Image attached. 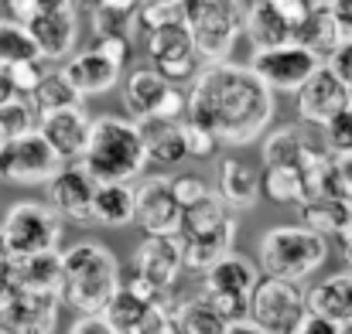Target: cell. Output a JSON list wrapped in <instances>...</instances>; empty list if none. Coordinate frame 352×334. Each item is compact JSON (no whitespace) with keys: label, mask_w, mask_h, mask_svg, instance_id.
<instances>
[{"label":"cell","mask_w":352,"mask_h":334,"mask_svg":"<svg viewBox=\"0 0 352 334\" xmlns=\"http://www.w3.org/2000/svg\"><path fill=\"white\" fill-rule=\"evenodd\" d=\"M140 3H168V7H182V0H140Z\"/></svg>","instance_id":"obj_58"},{"label":"cell","mask_w":352,"mask_h":334,"mask_svg":"<svg viewBox=\"0 0 352 334\" xmlns=\"http://www.w3.org/2000/svg\"><path fill=\"white\" fill-rule=\"evenodd\" d=\"M14 99H17V93H14V86H10L7 72L0 69V106H7V103H14Z\"/></svg>","instance_id":"obj_55"},{"label":"cell","mask_w":352,"mask_h":334,"mask_svg":"<svg viewBox=\"0 0 352 334\" xmlns=\"http://www.w3.org/2000/svg\"><path fill=\"white\" fill-rule=\"evenodd\" d=\"M311 3H315V7H325V3H329V0H311Z\"/></svg>","instance_id":"obj_59"},{"label":"cell","mask_w":352,"mask_h":334,"mask_svg":"<svg viewBox=\"0 0 352 334\" xmlns=\"http://www.w3.org/2000/svg\"><path fill=\"white\" fill-rule=\"evenodd\" d=\"M0 334H3V331H0Z\"/></svg>","instance_id":"obj_62"},{"label":"cell","mask_w":352,"mask_h":334,"mask_svg":"<svg viewBox=\"0 0 352 334\" xmlns=\"http://www.w3.org/2000/svg\"><path fill=\"white\" fill-rule=\"evenodd\" d=\"M175 297H164V300H157L144 318H140V324L133 328V334H175Z\"/></svg>","instance_id":"obj_39"},{"label":"cell","mask_w":352,"mask_h":334,"mask_svg":"<svg viewBox=\"0 0 352 334\" xmlns=\"http://www.w3.org/2000/svg\"><path fill=\"white\" fill-rule=\"evenodd\" d=\"M133 222L147 235H175L182 222V208L171 195L168 178H147L133 188Z\"/></svg>","instance_id":"obj_16"},{"label":"cell","mask_w":352,"mask_h":334,"mask_svg":"<svg viewBox=\"0 0 352 334\" xmlns=\"http://www.w3.org/2000/svg\"><path fill=\"white\" fill-rule=\"evenodd\" d=\"M3 3H7V10H10V21L21 24V27H24L28 21H34V14L41 10L38 0H3Z\"/></svg>","instance_id":"obj_49"},{"label":"cell","mask_w":352,"mask_h":334,"mask_svg":"<svg viewBox=\"0 0 352 334\" xmlns=\"http://www.w3.org/2000/svg\"><path fill=\"white\" fill-rule=\"evenodd\" d=\"M349 96H352V89H349Z\"/></svg>","instance_id":"obj_61"},{"label":"cell","mask_w":352,"mask_h":334,"mask_svg":"<svg viewBox=\"0 0 352 334\" xmlns=\"http://www.w3.org/2000/svg\"><path fill=\"white\" fill-rule=\"evenodd\" d=\"M260 191L277 205H301L305 202V181L298 167H263Z\"/></svg>","instance_id":"obj_34"},{"label":"cell","mask_w":352,"mask_h":334,"mask_svg":"<svg viewBox=\"0 0 352 334\" xmlns=\"http://www.w3.org/2000/svg\"><path fill=\"white\" fill-rule=\"evenodd\" d=\"M182 130H185V154L188 157H212L219 150V140L209 130H202L195 123H182Z\"/></svg>","instance_id":"obj_43"},{"label":"cell","mask_w":352,"mask_h":334,"mask_svg":"<svg viewBox=\"0 0 352 334\" xmlns=\"http://www.w3.org/2000/svg\"><path fill=\"white\" fill-rule=\"evenodd\" d=\"M339 334H352V324H349V328H339Z\"/></svg>","instance_id":"obj_60"},{"label":"cell","mask_w":352,"mask_h":334,"mask_svg":"<svg viewBox=\"0 0 352 334\" xmlns=\"http://www.w3.org/2000/svg\"><path fill=\"white\" fill-rule=\"evenodd\" d=\"M24 31L31 34L38 58H69L76 41H79V14L76 7H62V10H38L34 21L24 24Z\"/></svg>","instance_id":"obj_19"},{"label":"cell","mask_w":352,"mask_h":334,"mask_svg":"<svg viewBox=\"0 0 352 334\" xmlns=\"http://www.w3.org/2000/svg\"><path fill=\"white\" fill-rule=\"evenodd\" d=\"M147 55L154 62V72L164 82L192 79L195 72H202V62H199V55L192 48V38H188L182 21H171L164 27L147 31Z\"/></svg>","instance_id":"obj_13"},{"label":"cell","mask_w":352,"mask_h":334,"mask_svg":"<svg viewBox=\"0 0 352 334\" xmlns=\"http://www.w3.org/2000/svg\"><path fill=\"white\" fill-rule=\"evenodd\" d=\"M352 106L349 89L322 65L301 89H298V119L308 126H325L329 119H336L342 110Z\"/></svg>","instance_id":"obj_18"},{"label":"cell","mask_w":352,"mask_h":334,"mask_svg":"<svg viewBox=\"0 0 352 334\" xmlns=\"http://www.w3.org/2000/svg\"><path fill=\"white\" fill-rule=\"evenodd\" d=\"M69 334H117L100 314H86V318H79L72 328H69Z\"/></svg>","instance_id":"obj_50"},{"label":"cell","mask_w":352,"mask_h":334,"mask_svg":"<svg viewBox=\"0 0 352 334\" xmlns=\"http://www.w3.org/2000/svg\"><path fill=\"white\" fill-rule=\"evenodd\" d=\"M325 143L329 154H352V106L325 123Z\"/></svg>","instance_id":"obj_41"},{"label":"cell","mask_w":352,"mask_h":334,"mask_svg":"<svg viewBox=\"0 0 352 334\" xmlns=\"http://www.w3.org/2000/svg\"><path fill=\"white\" fill-rule=\"evenodd\" d=\"M3 246L14 259L38 256V252H58L62 242V219L45 202H17L0 222Z\"/></svg>","instance_id":"obj_9"},{"label":"cell","mask_w":352,"mask_h":334,"mask_svg":"<svg viewBox=\"0 0 352 334\" xmlns=\"http://www.w3.org/2000/svg\"><path fill=\"white\" fill-rule=\"evenodd\" d=\"M164 297H171V294H154L151 287H144L137 276H120V287L113 290V297L107 300V307H103V321L113 328L117 334H133V328L140 324V318L157 304V300H164Z\"/></svg>","instance_id":"obj_20"},{"label":"cell","mask_w":352,"mask_h":334,"mask_svg":"<svg viewBox=\"0 0 352 334\" xmlns=\"http://www.w3.org/2000/svg\"><path fill=\"white\" fill-rule=\"evenodd\" d=\"M182 123L185 119H157V116L133 123L137 133H140L147 160H154L161 167H175V164H182V157H188L185 154V130H182Z\"/></svg>","instance_id":"obj_23"},{"label":"cell","mask_w":352,"mask_h":334,"mask_svg":"<svg viewBox=\"0 0 352 334\" xmlns=\"http://www.w3.org/2000/svg\"><path fill=\"white\" fill-rule=\"evenodd\" d=\"M305 318H308V304H305L301 283H287L274 276L256 280L250 294V307H246L250 324H256L263 334H298Z\"/></svg>","instance_id":"obj_8"},{"label":"cell","mask_w":352,"mask_h":334,"mask_svg":"<svg viewBox=\"0 0 352 334\" xmlns=\"http://www.w3.org/2000/svg\"><path fill=\"white\" fill-rule=\"evenodd\" d=\"M329 191H332V198L352 205V154H332V160H329Z\"/></svg>","instance_id":"obj_40"},{"label":"cell","mask_w":352,"mask_h":334,"mask_svg":"<svg viewBox=\"0 0 352 334\" xmlns=\"http://www.w3.org/2000/svg\"><path fill=\"white\" fill-rule=\"evenodd\" d=\"M270 93H298L318 69L322 62L305 51L301 45H280V48H267V51H253L250 65H246Z\"/></svg>","instance_id":"obj_11"},{"label":"cell","mask_w":352,"mask_h":334,"mask_svg":"<svg viewBox=\"0 0 352 334\" xmlns=\"http://www.w3.org/2000/svg\"><path fill=\"white\" fill-rule=\"evenodd\" d=\"M168 181H171V195H175L178 208H188V205H195L209 195V184L195 174H182V178H168Z\"/></svg>","instance_id":"obj_42"},{"label":"cell","mask_w":352,"mask_h":334,"mask_svg":"<svg viewBox=\"0 0 352 334\" xmlns=\"http://www.w3.org/2000/svg\"><path fill=\"white\" fill-rule=\"evenodd\" d=\"M93 51L103 55L107 62H113L117 69H123L126 58H130V41H123V38H96L93 41Z\"/></svg>","instance_id":"obj_45"},{"label":"cell","mask_w":352,"mask_h":334,"mask_svg":"<svg viewBox=\"0 0 352 334\" xmlns=\"http://www.w3.org/2000/svg\"><path fill=\"white\" fill-rule=\"evenodd\" d=\"M322 65H325V69H329V72H332V75H336V79L346 86V89H352V41L339 45V48H336V51H332V55L322 62Z\"/></svg>","instance_id":"obj_44"},{"label":"cell","mask_w":352,"mask_h":334,"mask_svg":"<svg viewBox=\"0 0 352 334\" xmlns=\"http://www.w3.org/2000/svg\"><path fill=\"white\" fill-rule=\"evenodd\" d=\"M10 266H14V256L7 252L3 235H0V290H7V287H10Z\"/></svg>","instance_id":"obj_53"},{"label":"cell","mask_w":352,"mask_h":334,"mask_svg":"<svg viewBox=\"0 0 352 334\" xmlns=\"http://www.w3.org/2000/svg\"><path fill=\"white\" fill-rule=\"evenodd\" d=\"M89 24H93L96 38H123V41H130V34L137 31V17H123V14L93 7V3H89Z\"/></svg>","instance_id":"obj_37"},{"label":"cell","mask_w":352,"mask_h":334,"mask_svg":"<svg viewBox=\"0 0 352 334\" xmlns=\"http://www.w3.org/2000/svg\"><path fill=\"white\" fill-rule=\"evenodd\" d=\"M3 72H7V79H10L17 99H24V103H31V96L38 93V86H41V79H45L41 62H17V65H10V69H3Z\"/></svg>","instance_id":"obj_38"},{"label":"cell","mask_w":352,"mask_h":334,"mask_svg":"<svg viewBox=\"0 0 352 334\" xmlns=\"http://www.w3.org/2000/svg\"><path fill=\"white\" fill-rule=\"evenodd\" d=\"M120 259L110 246L103 242H76L72 249L62 252V290L58 300L69 304L72 311L86 314H103L107 300L120 287Z\"/></svg>","instance_id":"obj_2"},{"label":"cell","mask_w":352,"mask_h":334,"mask_svg":"<svg viewBox=\"0 0 352 334\" xmlns=\"http://www.w3.org/2000/svg\"><path fill=\"white\" fill-rule=\"evenodd\" d=\"M168 89H171V82H164L154 69H137L126 79V89H123V106L133 116V123L151 119L157 112V106L164 103Z\"/></svg>","instance_id":"obj_28"},{"label":"cell","mask_w":352,"mask_h":334,"mask_svg":"<svg viewBox=\"0 0 352 334\" xmlns=\"http://www.w3.org/2000/svg\"><path fill=\"white\" fill-rule=\"evenodd\" d=\"M154 116H157V119H182V116H185V93L171 86L168 96H164V103L157 106Z\"/></svg>","instance_id":"obj_48"},{"label":"cell","mask_w":352,"mask_h":334,"mask_svg":"<svg viewBox=\"0 0 352 334\" xmlns=\"http://www.w3.org/2000/svg\"><path fill=\"white\" fill-rule=\"evenodd\" d=\"M17 62H41V58H38L31 34L21 24L0 17V69H10Z\"/></svg>","instance_id":"obj_35"},{"label":"cell","mask_w":352,"mask_h":334,"mask_svg":"<svg viewBox=\"0 0 352 334\" xmlns=\"http://www.w3.org/2000/svg\"><path fill=\"white\" fill-rule=\"evenodd\" d=\"M226 334H263L256 324H250V321H233V324H226Z\"/></svg>","instance_id":"obj_56"},{"label":"cell","mask_w":352,"mask_h":334,"mask_svg":"<svg viewBox=\"0 0 352 334\" xmlns=\"http://www.w3.org/2000/svg\"><path fill=\"white\" fill-rule=\"evenodd\" d=\"M93 222L107 228H123L133 222V188L130 184H96Z\"/></svg>","instance_id":"obj_30"},{"label":"cell","mask_w":352,"mask_h":334,"mask_svg":"<svg viewBox=\"0 0 352 334\" xmlns=\"http://www.w3.org/2000/svg\"><path fill=\"white\" fill-rule=\"evenodd\" d=\"M72 106H82V96L69 86V79L62 72H45L38 93L31 96V110L41 112H58V110H72Z\"/></svg>","instance_id":"obj_33"},{"label":"cell","mask_w":352,"mask_h":334,"mask_svg":"<svg viewBox=\"0 0 352 334\" xmlns=\"http://www.w3.org/2000/svg\"><path fill=\"white\" fill-rule=\"evenodd\" d=\"M182 24L192 38V48L202 65H219L236 48L243 34L239 0H182Z\"/></svg>","instance_id":"obj_6"},{"label":"cell","mask_w":352,"mask_h":334,"mask_svg":"<svg viewBox=\"0 0 352 334\" xmlns=\"http://www.w3.org/2000/svg\"><path fill=\"white\" fill-rule=\"evenodd\" d=\"M93 7H103V10H113V14H123V17H137V7L140 0H89Z\"/></svg>","instance_id":"obj_51"},{"label":"cell","mask_w":352,"mask_h":334,"mask_svg":"<svg viewBox=\"0 0 352 334\" xmlns=\"http://www.w3.org/2000/svg\"><path fill=\"white\" fill-rule=\"evenodd\" d=\"M34 130V110L24 99H14L7 106H0V147H7L10 140L24 136Z\"/></svg>","instance_id":"obj_36"},{"label":"cell","mask_w":352,"mask_h":334,"mask_svg":"<svg viewBox=\"0 0 352 334\" xmlns=\"http://www.w3.org/2000/svg\"><path fill=\"white\" fill-rule=\"evenodd\" d=\"M325 7H329V14H332V21L339 27V41L342 45L352 41V0H329Z\"/></svg>","instance_id":"obj_47"},{"label":"cell","mask_w":352,"mask_h":334,"mask_svg":"<svg viewBox=\"0 0 352 334\" xmlns=\"http://www.w3.org/2000/svg\"><path fill=\"white\" fill-rule=\"evenodd\" d=\"M175 334H226V321L202 297H192L175 304Z\"/></svg>","instance_id":"obj_32"},{"label":"cell","mask_w":352,"mask_h":334,"mask_svg":"<svg viewBox=\"0 0 352 334\" xmlns=\"http://www.w3.org/2000/svg\"><path fill=\"white\" fill-rule=\"evenodd\" d=\"M58 297L31 294L21 287L0 290V331L3 334H52L58 328Z\"/></svg>","instance_id":"obj_12"},{"label":"cell","mask_w":352,"mask_h":334,"mask_svg":"<svg viewBox=\"0 0 352 334\" xmlns=\"http://www.w3.org/2000/svg\"><path fill=\"white\" fill-rule=\"evenodd\" d=\"M263 3H270V7H274V10L291 24V27H298V24L315 10V3H311V0H263Z\"/></svg>","instance_id":"obj_46"},{"label":"cell","mask_w":352,"mask_h":334,"mask_svg":"<svg viewBox=\"0 0 352 334\" xmlns=\"http://www.w3.org/2000/svg\"><path fill=\"white\" fill-rule=\"evenodd\" d=\"M182 270L185 266H182V252H178L175 235H147L130 259V276H137L154 294H171Z\"/></svg>","instance_id":"obj_14"},{"label":"cell","mask_w":352,"mask_h":334,"mask_svg":"<svg viewBox=\"0 0 352 334\" xmlns=\"http://www.w3.org/2000/svg\"><path fill=\"white\" fill-rule=\"evenodd\" d=\"M62 167L65 164L41 140L38 130H31V133L10 140L7 147H0V181H7V184H21V188L48 184Z\"/></svg>","instance_id":"obj_10"},{"label":"cell","mask_w":352,"mask_h":334,"mask_svg":"<svg viewBox=\"0 0 352 334\" xmlns=\"http://www.w3.org/2000/svg\"><path fill=\"white\" fill-rule=\"evenodd\" d=\"M325 154L308 133L301 123H284L277 130L267 133L263 140V167H305L311 157Z\"/></svg>","instance_id":"obj_21"},{"label":"cell","mask_w":352,"mask_h":334,"mask_svg":"<svg viewBox=\"0 0 352 334\" xmlns=\"http://www.w3.org/2000/svg\"><path fill=\"white\" fill-rule=\"evenodd\" d=\"M339 246H342V256H346V263H349V270H352V219L339 228Z\"/></svg>","instance_id":"obj_54"},{"label":"cell","mask_w":352,"mask_h":334,"mask_svg":"<svg viewBox=\"0 0 352 334\" xmlns=\"http://www.w3.org/2000/svg\"><path fill=\"white\" fill-rule=\"evenodd\" d=\"M10 283L21 287V290H31V294L58 297V290H62V252H38V256L14 259Z\"/></svg>","instance_id":"obj_26"},{"label":"cell","mask_w":352,"mask_h":334,"mask_svg":"<svg viewBox=\"0 0 352 334\" xmlns=\"http://www.w3.org/2000/svg\"><path fill=\"white\" fill-rule=\"evenodd\" d=\"M329 259V239L315 235L305 225H274L260 235V266L263 276L301 283L318 273Z\"/></svg>","instance_id":"obj_5"},{"label":"cell","mask_w":352,"mask_h":334,"mask_svg":"<svg viewBox=\"0 0 352 334\" xmlns=\"http://www.w3.org/2000/svg\"><path fill=\"white\" fill-rule=\"evenodd\" d=\"M274 119V93L236 62L206 65L185 93V123L209 130L226 147H246Z\"/></svg>","instance_id":"obj_1"},{"label":"cell","mask_w":352,"mask_h":334,"mask_svg":"<svg viewBox=\"0 0 352 334\" xmlns=\"http://www.w3.org/2000/svg\"><path fill=\"white\" fill-rule=\"evenodd\" d=\"M41 10H62V7H76V0H38Z\"/></svg>","instance_id":"obj_57"},{"label":"cell","mask_w":352,"mask_h":334,"mask_svg":"<svg viewBox=\"0 0 352 334\" xmlns=\"http://www.w3.org/2000/svg\"><path fill=\"white\" fill-rule=\"evenodd\" d=\"M48 208L65 222H93V195H96V181L86 174L82 164H65L48 184Z\"/></svg>","instance_id":"obj_15"},{"label":"cell","mask_w":352,"mask_h":334,"mask_svg":"<svg viewBox=\"0 0 352 334\" xmlns=\"http://www.w3.org/2000/svg\"><path fill=\"white\" fill-rule=\"evenodd\" d=\"M305 304H308V314L325 318L336 328H349L352 324V270L332 273L322 283H315L311 290H305Z\"/></svg>","instance_id":"obj_22"},{"label":"cell","mask_w":352,"mask_h":334,"mask_svg":"<svg viewBox=\"0 0 352 334\" xmlns=\"http://www.w3.org/2000/svg\"><path fill=\"white\" fill-rule=\"evenodd\" d=\"M65 79H69V86L79 93V96H100V93H110L113 86H117L120 79V69L113 62H107L103 55H96L93 48L89 51H82V55H76L65 69H58Z\"/></svg>","instance_id":"obj_27"},{"label":"cell","mask_w":352,"mask_h":334,"mask_svg":"<svg viewBox=\"0 0 352 334\" xmlns=\"http://www.w3.org/2000/svg\"><path fill=\"white\" fill-rule=\"evenodd\" d=\"M298 208H301V225L322 239L339 235V228L352 219V205L339 202V198H311V202H301Z\"/></svg>","instance_id":"obj_31"},{"label":"cell","mask_w":352,"mask_h":334,"mask_svg":"<svg viewBox=\"0 0 352 334\" xmlns=\"http://www.w3.org/2000/svg\"><path fill=\"white\" fill-rule=\"evenodd\" d=\"M89 116L82 106H72V110H58V112H41L34 116V130L41 133V140L58 154L62 164H76L86 150V140H89Z\"/></svg>","instance_id":"obj_17"},{"label":"cell","mask_w":352,"mask_h":334,"mask_svg":"<svg viewBox=\"0 0 352 334\" xmlns=\"http://www.w3.org/2000/svg\"><path fill=\"white\" fill-rule=\"evenodd\" d=\"M216 181H219V202L230 208V212H246L260 202V174L239 160V157H223L219 167H216Z\"/></svg>","instance_id":"obj_24"},{"label":"cell","mask_w":352,"mask_h":334,"mask_svg":"<svg viewBox=\"0 0 352 334\" xmlns=\"http://www.w3.org/2000/svg\"><path fill=\"white\" fill-rule=\"evenodd\" d=\"M298 334H339V328H336L332 321H325V318H315V314H308V318L301 321Z\"/></svg>","instance_id":"obj_52"},{"label":"cell","mask_w":352,"mask_h":334,"mask_svg":"<svg viewBox=\"0 0 352 334\" xmlns=\"http://www.w3.org/2000/svg\"><path fill=\"white\" fill-rule=\"evenodd\" d=\"M239 24H243V34L253 41L256 51L280 48V45H291L294 41V27L270 3H263V0H250V7L243 10Z\"/></svg>","instance_id":"obj_25"},{"label":"cell","mask_w":352,"mask_h":334,"mask_svg":"<svg viewBox=\"0 0 352 334\" xmlns=\"http://www.w3.org/2000/svg\"><path fill=\"white\" fill-rule=\"evenodd\" d=\"M236 228H239L236 215L212 191L202 202L182 208V222H178V232H175L182 266L195 270V273H206L216 259L233 252Z\"/></svg>","instance_id":"obj_4"},{"label":"cell","mask_w":352,"mask_h":334,"mask_svg":"<svg viewBox=\"0 0 352 334\" xmlns=\"http://www.w3.org/2000/svg\"><path fill=\"white\" fill-rule=\"evenodd\" d=\"M260 280V270L253 259H246L243 252H226L223 259H216L206 273H202V290L199 297L226 321H246V307H250V294Z\"/></svg>","instance_id":"obj_7"},{"label":"cell","mask_w":352,"mask_h":334,"mask_svg":"<svg viewBox=\"0 0 352 334\" xmlns=\"http://www.w3.org/2000/svg\"><path fill=\"white\" fill-rule=\"evenodd\" d=\"M294 45H301L305 51H311L318 62H325L342 41H339V27L329 14V7H315L298 27H294Z\"/></svg>","instance_id":"obj_29"},{"label":"cell","mask_w":352,"mask_h":334,"mask_svg":"<svg viewBox=\"0 0 352 334\" xmlns=\"http://www.w3.org/2000/svg\"><path fill=\"white\" fill-rule=\"evenodd\" d=\"M79 164L96 184H130L133 178H140L147 167V154L133 119H120V116L93 119Z\"/></svg>","instance_id":"obj_3"}]
</instances>
